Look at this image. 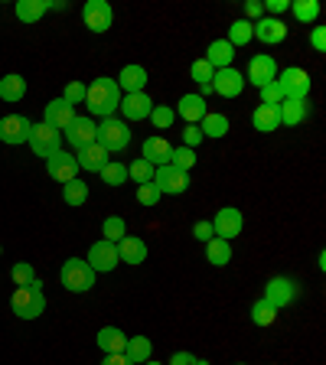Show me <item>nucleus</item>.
<instances>
[{"label": "nucleus", "mask_w": 326, "mask_h": 365, "mask_svg": "<svg viewBox=\"0 0 326 365\" xmlns=\"http://www.w3.org/2000/svg\"><path fill=\"white\" fill-rule=\"evenodd\" d=\"M118 105H121V88H118L114 78H95V82L88 85V91H85L88 118H95V114H98L101 121H105V118H114Z\"/></svg>", "instance_id": "f257e3e1"}, {"label": "nucleus", "mask_w": 326, "mask_h": 365, "mask_svg": "<svg viewBox=\"0 0 326 365\" xmlns=\"http://www.w3.org/2000/svg\"><path fill=\"white\" fill-rule=\"evenodd\" d=\"M10 310H14L20 319H36L39 313L46 310L43 284L33 281V284H26V287H16L14 297H10Z\"/></svg>", "instance_id": "f03ea898"}, {"label": "nucleus", "mask_w": 326, "mask_h": 365, "mask_svg": "<svg viewBox=\"0 0 326 365\" xmlns=\"http://www.w3.org/2000/svg\"><path fill=\"white\" fill-rule=\"evenodd\" d=\"M59 284L68 294H85V290L95 287V271L88 267L85 258H68L59 271Z\"/></svg>", "instance_id": "7ed1b4c3"}, {"label": "nucleus", "mask_w": 326, "mask_h": 365, "mask_svg": "<svg viewBox=\"0 0 326 365\" xmlns=\"http://www.w3.org/2000/svg\"><path fill=\"white\" fill-rule=\"evenodd\" d=\"M98 144L105 147L108 153L128 150V144H131V128H128V121H121V118H105V121L98 124Z\"/></svg>", "instance_id": "20e7f679"}, {"label": "nucleus", "mask_w": 326, "mask_h": 365, "mask_svg": "<svg viewBox=\"0 0 326 365\" xmlns=\"http://www.w3.org/2000/svg\"><path fill=\"white\" fill-rule=\"evenodd\" d=\"M30 150L36 153V157H43V160H49V157H56V153L62 150V134L56 128H49V124H33V130H30Z\"/></svg>", "instance_id": "39448f33"}, {"label": "nucleus", "mask_w": 326, "mask_h": 365, "mask_svg": "<svg viewBox=\"0 0 326 365\" xmlns=\"http://www.w3.org/2000/svg\"><path fill=\"white\" fill-rule=\"evenodd\" d=\"M190 173H183L176 167H157L153 170V186L160 190V196H183V192L190 190Z\"/></svg>", "instance_id": "423d86ee"}, {"label": "nucleus", "mask_w": 326, "mask_h": 365, "mask_svg": "<svg viewBox=\"0 0 326 365\" xmlns=\"http://www.w3.org/2000/svg\"><path fill=\"white\" fill-rule=\"evenodd\" d=\"M62 137H66L68 147L78 153V150H85L88 144H95V140H98V124H95V118H78V114H76V121L62 130Z\"/></svg>", "instance_id": "0eeeda50"}, {"label": "nucleus", "mask_w": 326, "mask_h": 365, "mask_svg": "<svg viewBox=\"0 0 326 365\" xmlns=\"http://www.w3.org/2000/svg\"><path fill=\"white\" fill-rule=\"evenodd\" d=\"M242 228H245L242 209H235V205H225V209H219V212H215V219H213L215 238H222V242H232V238L242 235Z\"/></svg>", "instance_id": "6e6552de"}, {"label": "nucleus", "mask_w": 326, "mask_h": 365, "mask_svg": "<svg viewBox=\"0 0 326 365\" xmlns=\"http://www.w3.org/2000/svg\"><path fill=\"white\" fill-rule=\"evenodd\" d=\"M30 130H33V121L26 114H7L0 118V140L10 147H20L30 140Z\"/></svg>", "instance_id": "1a4fd4ad"}, {"label": "nucleus", "mask_w": 326, "mask_h": 365, "mask_svg": "<svg viewBox=\"0 0 326 365\" xmlns=\"http://www.w3.org/2000/svg\"><path fill=\"white\" fill-rule=\"evenodd\" d=\"M297 294H300V287H297V281H290V277H271V281L265 284V300L274 310L290 307L297 300Z\"/></svg>", "instance_id": "9d476101"}, {"label": "nucleus", "mask_w": 326, "mask_h": 365, "mask_svg": "<svg viewBox=\"0 0 326 365\" xmlns=\"http://www.w3.org/2000/svg\"><path fill=\"white\" fill-rule=\"evenodd\" d=\"M82 20L91 33H108L114 23V10L108 0H88L82 7Z\"/></svg>", "instance_id": "9b49d317"}, {"label": "nucleus", "mask_w": 326, "mask_h": 365, "mask_svg": "<svg viewBox=\"0 0 326 365\" xmlns=\"http://www.w3.org/2000/svg\"><path fill=\"white\" fill-rule=\"evenodd\" d=\"M277 85H281L284 98H307V95H310V76H307V68H300V66L284 68L281 76H277Z\"/></svg>", "instance_id": "f8f14e48"}, {"label": "nucleus", "mask_w": 326, "mask_h": 365, "mask_svg": "<svg viewBox=\"0 0 326 365\" xmlns=\"http://www.w3.org/2000/svg\"><path fill=\"white\" fill-rule=\"evenodd\" d=\"M88 267L95 274H108V271H114V267L121 264V261H118V245H111V242H105V238H101V242H95L88 248Z\"/></svg>", "instance_id": "ddd939ff"}, {"label": "nucleus", "mask_w": 326, "mask_h": 365, "mask_svg": "<svg viewBox=\"0 0 326 365\" xmlns=\"http://www.w3.org/2000/svg\"><path fill=\"white\" fill-rule=\"evenodd\" d=\"M213 91H215V95H222V98H238V95L245 91V76L238 72L235 66L215 68V76H213Z\"/></svg>", "instance_id": "4468645a"}, {"label": "nucleus", "mask_w": 326, "mask_h": 365, "mask_svg": "<svg viewBox=\"0 0 326 365\" xmlns=\"http://www.w3.org/2000/svg\"><path fill=\"white\" fill-rule=\"evenodd\" d=\"M124 111L121 121H147L153 111V101L147 91H137V95H121V105H118Z\"/></svg>", "instance_id": "2eb2a0df"}, {"label": "nucleus", "mask_w": 326, "mask_h": 365, "mask_svg": "<svg viewBox=\"0 0 326 365\" xmlns=\"http://www.w3.org/2000/svg\"><path fill=\"white\" fill-rule=\"evenodd\" d=\"M274 78H277V62H274L271 56H251L245 82H251L255 88H265V85L274 82Z\"/></svg>", "instance_id": "dca6fc26"}, {"label": "nucleus", "mask_w": 326, "mask_h": 365, "mask_svg": "<svg viewBox=\"0 0 326 365\" xmlns=\"http://www.w3.org/2000/svg\"><path fill=\"white\" fill-rule=\"evenodd\" d=\"M46 170H49V176L53 180H59V182H72V180H78V160L72 157V150H59L56 157H49L46 160Z\"/></svg>", "instance_id": "f3484780"}, {"label": "nucleus", "mask_w": 326, "mask_h": 365, "mask_svg": "<svg viewBox=\"0 0 326 365\" xmlns=\"http://www.w3.org/2000/svg\"><path fill=\"white\" fill-rule=\"evenodd\" d=\"M118 82V88L124 91V95H137V91H144L147 82H151V72H147L144 66H137V62H131V66L121 68V76L114 78Z\"/></svg>", "instance_id": "a211bd4d"}, {"label": "nucleus", "mask_w": 326, "mask_h": 365, "mask_svg": "<svg viewBox=\"0 0 326 365\" xmlns=\"http://www.w3.org/2000/svg\"><path fill=\"white\" fill-rule=\"evenodd\" d=\"M251 30H255V39H261L265 46H277L287 39L284 20H274V16H261L258 23H251Z\"/></svg>", "instance_id": "6ab92c4d"}, {"label": "nucleus", "mask_w": 326, "mask_h": 365, "mask_svg": "<svg viewBox=\"0 0 326 365\" xmlns=\"http://www.w3.org/2000/svg\"><path fill=\"white\" fill-rule=\"evenodd\" d=\"M72 121H76V108L68 105V101L56 98V101H49V105H46L43 124H49V128H56V130H59V134H62V130H66Z\"/></svg>", "instance_id": "aec40b11"}, {"label": "nucleus", "mask_w": 326, "mask_h": 365, "mask_svg": "<svg viewBox=\"0 0 326 365\" xmlns=\"http://www.w3.org/2000/svg\"><path fill=\"white\" fill-rule=\"evenodd\" d=\"M76 160H78V170H88V173H101V170L111 163V153H108L105 147L95 140V144H88L85 150H78Z\"/></svg>", "instance_id": "412c9836"}, {"label": "nucleus", "mask_w": 326, "mask_h": 365, "mask_svg": "<svg viewBox=\"0 0 326 365\" xmlns=\"http://www.w3.org/2000/svg\"><path fill=\"white\" fill-rule=\"evenodd\" d=\"M170 153H173V144L163 140V137H147L144 147H141V157H144L151 167H167Z\"/></svg>", "instance_id": "4be33fe9"}, {"label": "nucleus", "mask_w": 326, "mask_h": 365, "mask_svg": "<svg viewBox=\"0 0 326 365\" xmlns=\"http://www.w3.org/2000/svg\"><path fill=\"white\" fill-rule=\"evenodd\" d=\"M277 114H281V124H284V128H297V124L307 121L310 105H307V98H284L281 105H277Z\"/></svg>", "instance_id": "5701e85b"}, {"label": "nucleus", "mask_w": 326, "mask_h": 365, "mask_svg": "<svg viewBox=\"0 0 326 365\" xmlns=\"http://www.w3.org/2000/svg\"><path fill=\"white\" fill-rule=\"evenodd\" d=\"M118 261H124V264H144L147 261V242L137 235H124L121 242H118Z\"/></svg>", "instance_id": "b1692460"}, {"label": "nucleus", "mask_w": 326, "mask_h": 365, "mask_svg": "<svg viewBox=\"0 0 326 365\" xmlns=\"http://www.w3.org/2000/svg\"><path fill=\"white\" fill-rule=\"evenodd\" d=\"M173 114H180L186 124H199L209 111H205V98H203V95H183V98L176 101V111Z\"/></svg>", "instance_id": "393cba45"}, {"label": "nucleus", "mask_w": 326, "mask_h": 365, "mask_svg": "<svg viewBox=\"0 0 326 365\" xmlns=\"http://www.w3.org/2000/svg\"><path fill=\"white\" fill-rule=\"evenodd\" d=\"M124 346H128L124 329H118V327H101L98 329V349L105 352V356H118V352H124Z\"/></svg>", "instance_id": "a878e982"}, {"label": "nucleus", "mask_w": 326, "mask_h": 365, "mask_svg": "<svg viewBox=\"0 0 326 365\" xmlns=\"http://www.w3.org/2000/svg\"><path fill=\"white\" fill-rule=\"evenodd\" d=\"M203 59L209 62L213 68H228L232 66V59H235V49L228 46V39H215V43H209V49H205Z\"/></svg>", "instance_id": "bb28decb"}, {"label": "nucleus", "mask_w": 326, "mask_h": 365, "mask_svg": "<svg viewBox=\"0 0 326 365\" xmlns=\"http://www.w3.org/2000/svg\"><path fill=\"white\" fill-rule=\"evenodd\" d=\"M46 10H49V0H16L14 4V14L20 23H36L46 16Z\"/></svg>", "instance_id": "cd10ccee"}, {"label": "nucleus", "mask_w": 326, "mask_h": 365, "mask_svg": "<svg viewBox=\"0 0 326 365\" xmlns=\"http://www.w3.org/2000/svg\"><path fill=\"white\" fill-rule=\"evenodd\" d=\"M23 95H26V78L20 72H10V76L0 78V98L4 101L16 105V101H23Z\"/></svg>", "instance_id": "c85d7f7f"}, {"label": "nucleus", "mask_w": 326, "mask_h": 365, "mask_svg": "<svg viewBox=\"0 0 326 365\" xmlns=\"http://www.w3.org/2000/svg\"><path fill=\"white\" fill-rule=\"evenodd\" d=\"M124 356H128V362L144 365L147 359H153V346H151V339H147V336H128Z\"/></svg>", "instance_id": "c756f323"}, {"label": "nucleus", "mask_w": 326, "mask_h": 365, "mask_svg": "<svg viewBox=\"0 0 326 365\" xmlns=\"http://www.w3.org/2000/svg\"><path fill=\"white\" fill-rule=\"evenodd\" d=\"M251 124H255V130H261V134H271V130L281 128V114H277V108L258 105L255 114H251Z\"/></svg>", "instance_id": "7c9ffc66"}, {"label": "nucleus", "mask_w": 326, "mask_h": 365, "mask_svg": "<svg viewBox=\"0 0 326 365\" xmlns=\"http://www.w3.org/2000/svg\"><path fill=\"white\" fill-rule=\"evenodd\" d=\"M205 258H209V264L225 267L228 261H232V242H222V238L205 242Z\"/></svg>", "instance_id": "2f4dec72"}, {"label": "nucleus", "mask_w": 326, "mask_h": 365, "mask_svg": "<svg viewBox=\"0 0 326 365\" xmlns=\"http://www.w3.org/2000/svg\"><path fill=\"white\" fill-rule=\"evenodd\" d=\"M199 124H203V128H199V130H203V137H215V140H219V137H225L228 128H232L225 114H215V111H209Z\"/></svg>", "instance_id": "473e14b6"}, {"label": "nucleus", "mask_w": 326, "mask_h": 365, "mask_svg": "<svg viewBox=\"0 0 326 365\" xmlns=\"http://www.w3.org/2000/svg\"><path fill=\"white\" fill-rule=\"evenodd\" d=\"M62 199H66L72 209H78V205L88 202V182L82 180H72V182H62Z\"/></svg>", "instance_id": "72a5a7b5"}, {"label": "nucleus", "mask_w": 326, "mask_h": 365, "mask_svg": "<svg viewBox=\"0 0 326 365\" xmlns=\"http://www.w3.org/2000/svg\"><path fill=\"white\" fill-rule=\"evenodd\" d=\"M228 46L232 49H238V46H248L251 39H255V30H251V20H235L232 26H228Z\"/></svg>", "instance_id": "f704fd0d"}, {"label": "nucleus", "mask_w": 326, "mask_h": 365, "mask_svg": "<svg viewBox=\"0 0 326 365\" xmlns=\"http://www.w3.org/2000/svg\"><path fill=\"white\" fill-rule=\"evenodd\" d=\"M101 235H105V242L118 245L124 235H128V225H124L121 215H108L105 222H101Z\"/></svg>", "instance_id": "c9c22d12"}, {"label": "nucleus", "mask_w": 326, "mask_h": 365, "mask_svg": "<svg viewBox=\"0 0 326 365\" xmlns=\"http://www.w3.org/2000/svg\"><path fill=\"white\" fill-rule=\"evenodd\" d=\"M277 313H281V310H274L265 297H261L258 304L251 307V323H255V327H271L274 319H277Z\"/></svg>", "instance_id": "e433bc0d"}, {"label": "nucleus", "mask_w": 326, "mask_h": 365, "mask_svg": "<svg viewBox=\"0 0 326 365\" xmlns=\"http://www.w3.org/2000/svg\"><path fill=\"white\" fill-rule=\"evenodd\" d=\"M98 176H101V182H105V186H124V180H128V167H124L121 160H111V163H108Z\"/></svg>", "instance_id": "4c0bfd02"}, {"label": "nucleus", "mask_w": 326, "mask_h": 365, "mask_svg": "<svg viewBox=\"0 0 326 365\" xmlns=\"http://www.w3.org/2000/svg\"><path fill=\"white\" fill-rule=\"evenodd\" d=\"M290 10H294L297 23H313L320 16V0H294Z\"/></svg>", "instance_id": "58836bf2"}, {"label": "nucleus", "mask_w": 326, "mask_h": 365, "mask_svg": "<svg viewBox=\"0 0 326 365\" xmlns=\"http://www.w3.org/2000/svg\"><path fill=\"white\" fill-rule=\"evenodd\" d=\"M153 170H157V167H151L144 157H137L134 163L128 167V180H134L137 186H144V182H153Z\"/></svg>", "instance_id": "ea45409f"}, {"label": "nucleus", "mask_w": 326, "mask_h": 365, "mask_svg": "<svg viewBox=\"0 0 326 365\" xmlns=\"http://www.w3.org/2000/svg\"><path fill=\"white\" fill-rule=\"evenodd\" d=\"M170 167L190 173V170L196 167V150H190V147H173V153H170Z\"/></svg>", "instance_id": "a19ab883"}, {"label": "nucleus", "mask_w": 326, "mask_h": 365, "mask_svg": "<svg viewBox=\"0 0 326 365\" xmlns=\"http://www.w3.org/2000/svg\"><path fill=\"white\" fill-rule=\"evenodd\" d=\"M213 76H215V68L209 66L205 59H196V62L190 66V78L199 85V88H203V85H213Z\"/></svg>", "instance_id": "79ce46f5"}, {"label": "nucleus", "mask_w": 326, "mask_h": 365, "mask_svg": "<svg viewBox=\"0 0 326 365\" xmlns=\"http://www.w3.org/2000/svg\"><path fill=\"white\" fill-rule=\"evenodd\" d=\"M173 121H176L173 108H170V105H153V111H151V124H153V128H157V130H167Z\"/></svg>", "instance_id": "37998d69"}, {"label": "nucleus", "mask_w": 326, "mask_h": 365, "mask_svg": "<svg viewBox=\"0 0 326 365\" xmlns=\"http://www.w3.org/2000/svg\"><path fill=\"white\" fill-rule=\"evenodd\" d=\"M10 277H14L16 287H26V284L36 281V271H33V264H26V261H16V264L10 267Z\"/></svg>", "instance_id": "c03bdc74"}, {"label": "nucleus", "mask_w": 326, "mask_h": 365, "mask_svg": "<svg viewBox=\"0 0 326 365\" xmlns=\"http://www.w3.org/2000/svg\"><path fill=\"white\" fill-rule=\"evenodd\" d=\"M258 91H261V105H268V108H277L284 101V91H281V85H277V78L268 82L265 88H258Z\"/></svg>", "instance_id": "a18cd8bd"}, {"label": "nucleus", "mask_w": 326, "mask_h": 365, "mask_svg": "<svg viewBox=\"0 0 326 365\" xmlns=\"http://www.w3.org/2000/svg\"><path fill=\"white\" fill-rule=\"evenodd\" d=\"M85 91H88V85L82 82H68L66 91H62V101H68V105L76 108V105H85Z\"/></svg>", "instance_id": "49530a36"}, {"label": "nucleus", "mask_w": 326, "mask_h": 365, "mask_svg": "<svg viewBox=\"0 0 326 365\" xmlns=\"http://www.w3.org/2000/svg\"><path fill=\"white\" fill-rule=\"evenodd\" d=\"M137 202L144 205V209H153L160 202V190L153 182H144V186H137Z\"/></svg>", "instance_id": "de8ad7c7"}, {"label": "nucleus", "mask_w": 326, "mask_h": 365, "mask_svg": "<svg viewBox=\"0 0 326 365\" xmlns=\"http://www.w3.org/2000/svg\"><path fill=\"white\" fill-rule=\"evenodd\" d=\"M193 238H196V242H213L215 238L213 222H196V225H193Z\"/></svg>", "instance_id": "09e8293b"}, {"label": "nucleus", "mask_w": 326, "mask_h": 365, "mask_svg": "<svg viewBox=\"0 0 326 365\" xmlns=\"http://www.w3.org/2000/svg\"><path fill=\"white\" fill-rule=\"evenodd\" d=\"M199 140H203V130H199V124H190V128L183 130V147H190V150H193Z\"/></svg>", "instance_id": "8fccbe9b"}, {"label": "nucleus", "mask_w": 326, "mask_h": 365, "mask_svg": "<svg viewBox=\"0 0 326 365\" xmlns=\"http://www.w3.org/2000/svg\"><path fill=\"white\" fill-rule=\"evenodd\" d=\"M261 7H265L268 14L274 16V20H281L284 10H290V0H268V4H261Z\"/></svg>", "instance_id": "3c124183"}, {"label": "nucleus", "mask_w": 326, "mask_h": 365, "mask_svg": "<svg viewBox=\"0 0 326 365\" xmlns=\"http://www.w3.org/2000/svg\"><path fill=\"white\" fill-rule=\"evenodd\" d=\"M167 365H199V359L193 356V352L180 349V352H173V356H170V362H167Z\"/></svg>", "instance_id": "603ef678"}, {"label": "nucleus", "mask_w": 326, "mask_h": 365, "mask_svg": "<svg viewBox=\"0 0 326 365\" xmlns=\"http://www.w3.org/2000/svg\"><path fill=\"white\" fill-rule=\"evenodd\" d=\"M310 46L317 49V53H323V49H326V30H323V26H317V30L310 33Z\"/></svg>", "instance_id": "864d4df0"}, {"label": "nucleus", "mask_w": 326, "mask_h": 365, "mask_svg": "<svg viewBox=\"0 0 326 365\" xmlns=\"http://www.w3.org/2000/svg\"><path fill=\"white\" fill-rule=\"evenodd\" d=\"M245 14H248L251 20L258 23V20H261V14H265V7H261L258 0H248V4H245Z\"/></svg>", "instance_id": "5fc2aeb1"}, {"label": "nucleus", "mask_w": 326, "mask_h": 365, "mask_svg": "<svg viewBox=\"0 0 326 365\" xmlns=\"http://www.w3.org/2000/svg\"><path fill=\"white\" fill-rule=\"evenodd\" d=\"M101 365H134V362H128V356L124 352H118V356H105V362Z\"/></svg>", "instance_id": "6e6d98bb"}, {"label": "nucleus", "mask_w": 326, "mask_h": 365, "mask_svg": "<svg viewBox=\"0 0 326 365\" xmlns=\"http://www.w3.org/2000/svg\"><path fill=\"white\" fill-rule=\"evenodd\" d=\"M144 365H163V362H157V359H147V362Z\"/></svg>", "instance_id": "4d7b16f0"}, {"label": "nucleus", "mask_w": 326, "mask_h": 365, "mask_svg": "<svg viewBox=\"0 0 326 365\" xmlns=\"http://www.w3.org/2000/svg\"><path fill=\"white\" fill-rule=\"evenodd\" d=\"M199 365H209V362H203V359H199Z\"/></svg>", "instance_id": "13d9d810"}, {"label": "nucleus", "mask_w": 326, "mask_h": 365, "mask_svg": "<svg viewBox=\"0 0 326 365\" xmlns=\"http://www.w3.org/2000/svg\"><path fill=\"white\" fill-rule=\"evenodd\" d=\"M0 255H4V248H0Z\"/></svg>", "instance_id": "bf43d9fd"}]
</instances>
